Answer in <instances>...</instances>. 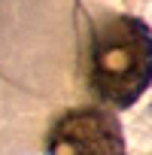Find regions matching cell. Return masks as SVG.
Segmentation results:
<instances>
[{"instance_id": "1", "label": "cell", "mask_w": 152, "mask_h": 155, "mask_svg": "<svg viewBox=\"0 0 152 155\" xmlns=\"http://www.w3.org/2000/svg\"><path fill=\"white\" fill-rule=\"evenodd\" d=\"M91 91L113 104L131 107L152 85V31L134 15H116L94 31L88 58Z\"/></svg>"}, {"instance_id": "2", "label": "cell", "mask_w": 152, "mask_h": 155, "mask_svg": "<svg viewBox=\"0 0 152 155\" xmlns=\"http://www.w3.org/2000/svg\"><path fill=\"white\" fill-rule=\"evenodd\" d=\"M49 155H125V134L104 110H73L52 125Z\"/></svg>"}]
</instances>
